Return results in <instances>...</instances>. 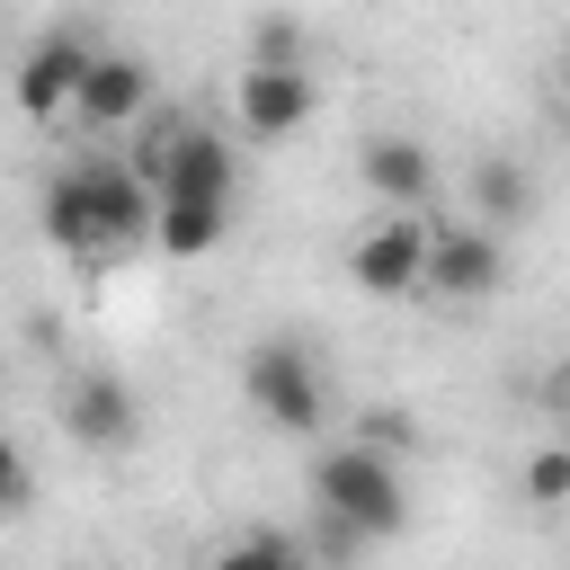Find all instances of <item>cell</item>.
<instances>
[{"label": "cell", "mask_w": 570, "mask_h": 570, "mask_svg": "<svg viewBox=\"0 0 570 570\" xmlns=\"http://www.w3.org/2000/svg\"><path fill=\"white\" fill-rule=\"evenodd\" d=\"M472 214H490L481 232H517V223L534 214V178H525V160H481V169H472Z\"/></svg>", "instance_id": "cell-12"}, {"label": "cell", "mask_w": 570, "mask_h": 570, "mask_svg": "<svg viewBox=\"0 0 570 570\" xmlns=\"http://www.w3.org/2000/svg\"><path fill=\"white\" fill-rule=\"evenodd\" d=\"M356 169H365V187H374L392 214H428V196H436V160H428V142H410V134H374Z\"/></svg>", "instance_id": "cell-11"}, {"label": "cell", "mask_w": 570, "mask_h": 570, "mask_svg": "<svg viewBox=\"0 0 570 570\" xmlns=\"http://www.w3.org/2000/svg\"><path fill=\"white\" fill-rule=\"evenodd\" d=\"M62 428H71V445L116 454V445L142 436V401H134L116 374H71V383H62Z\"/></svg>", "instance_id": "cell-10"}, {"label": "cell", "mask_w": 570, "mask_h": 570, "mask_svg": "<svg viewBox=\"0 0 570 570\" xmlns=\"http://www.w3.org/2000/svg\"><path fill=\"white\" fill-rule=\"evenodd\" d=\"M508 285V240L481 223H428V258H419V294L436 303H490Z\"/></svg>", "instance_id": "cell-5"}, {"label": "cell", "mask_w": 570, "mask_h": 570, "mask_svg": "<svg viewBox=\"0 0 570 570\" xmlns=\"http://www.w3.org/2000/svg\"><path fill=\"white\" fill-rule=\"evenodd\" d=\"M89 36L80 27H45L27 53H18V80H9V98H18V116H36V125H53L62 107H71V89H80V71H89Z\"/></svg>", "instance_id": "cell-7"}, {"label": "cell", "mask_w": 570, "mask_h": 570, "mask_svg": "<svg viewBox=\"0 0 570 570\" xmlns=\"http://www.w3.org/2000/svg\"><path fill=\"white\" fill-rule=\"evenodd\" d=\"M249 71H303V27H294L285 9H267V18L249 27Z\"/></svg>", "instance_id": "cell-13"}, {"label": "cell", "mask_w": 570, "mask_h": 570, "mask_svg": "<svg viewBox=\"0 0 570 570\" xmlns=\"http://www.w3.org/2000/svg\"><path fill=\"white\" fill-rule=\"evenodd\" d=\"M232 196H240V151L214 134V125H187L169 134V160H160V187H151V249L160 258H205L223 232H232Z\"/></svg>", "instance_id": "cell-2"}, {"label": "cell", "mask_w": 570, "mask_h": 570, "mask_svg": "<svg viewBox=\"0 0 570 570\" xmlns=\"http://www.w3.org/2000/svg\"><path fill=\"white\" fill-rule=\"evenodd\" d=\"M312 107H321L312 71H240V89H232V116L249 142H294L312 125Z\"/></svg>", "instance_id": "cell-9"}, {"label": "cell", "mask_w": 570, "mask_h": 570, "mask_svg": "<svg viewBox=\"0 0 570 570\" xmlns=\"http://www.w3.org/2000/svg\"><path fill=\"white\" fill-rule=\"evenodd\" d=\"M240 392H249V410H258L267 428H285V436H321V419H330V383H321V365H312L303 338H258V347L240 356Z\"/></svg>", "instance_id": "cell-4"}, {"label": "cell", "mask_w": 570, "mask_h": 570, "mask_svg": "<svg viewBox=\"0 0 570 570\" xmlns=\"http://www.w3.org/2000/svg\"><path fill=\"white\" fill-rule=\"evenodd\" d=\"M525 499H534V508H561V499H570V454H561V445H543V454L525 463Z\"/></svg>", "instance_id": "cell-15"}, {"label": "cell", "mask_w": 570, "mask_h": 570, "mask_svg": "<svg viewBox=\"0 0 570 570\" xmlns=\"http://www.w3.org/2000/svg\"><path fill=\"white\" fill-rule=\"evenodd\" d=\"M62 116L80 134H134L151 116V62L142 53H89V71H80V89H71Z\"/></svg>", "instance_id": "cell-6"}, {"label": "cell", "mask_w": 570, "mask_h": 570, "mask_svg": "<svg viewBox=\"0 0 570 570\" xmlns=\"http://www.w3.org/2000/svg\"><path fill=\"white\" fill-rule=\"evenodd\" d=\"M36 223H45V249H53V258L98 267V258L151 240V187H142L125 160H107V151H71V160L45 178Z\"/></svg>", "instance_id": "cell-1"}, {"label": "cell", "mask_w": 570, "mask_h": 570, "mask_svg": "<svg viewBox=\"0 0 570 570\" xmlns=\"http://www.w3.org/2000/svg\"><path fill=\"white\" fill-rule=\"evenodd\" d=\"M27 499H36V472H27V454H18V436L0 428V525H9V517H18Z\"/></svg>", "instance_id": "cell-16"}, {"label": "cell", "mask_w": 570, "mask_h": 570, "mask_svg": "<svg viewBox=\"0 0 570 570\" xmlns=\"http://www.w3.org/2000/svg\"><path fill=\"white\" fill-rule=\"evenodd\" d=\"M419 258H428V214H383V223L347 249V276H356L374 303H401V294H419Z\"/></svg>", "instance_id": "cell-8"}, {"label": "cell", "mask_w": 570, "mask_h": 570, "mask_svg": "<svg viewBox=\"0 0 570 570\" xmlns=\"http://www.w3.org/2000/svg\"><path fill=\"white\" fill-rule=\"evenodd\" d=\"M205 570H312V561H303V543H285V534L258 525V534H240L232 552H214Z\"/></svg>", "instance_id": "cell-14"}, {"label": "cell", "mask_w": 570, "mask_h": 570, "mask_svg": "<svg viewBox=\"0 0 570 570\" xmlns=\"http://www.w3.org/2000/svg\"><path fill=\"white\" fill-rule=\"evenodd\" d=\"M312 499H321V517L347 534V543H383V534H401L410 525V481H401V454H374V445H330L321 463H312Z\"/></svg>", "instance_id": "cell-3"}]
</instances>
